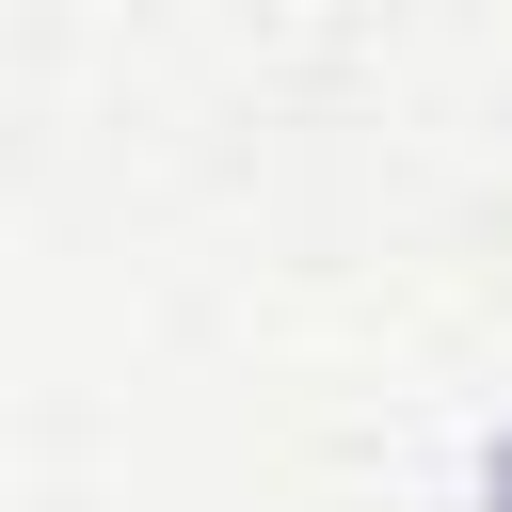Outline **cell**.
<instances>
[{
	"label": "cell",
	"mask_w": 512,
	"mask_h": 512,
	"mask_svg": "<svg viewBox=\"0 0 512 512\" xmlns=\"http://www.w3.org/2000/svg\"><path fill=\"white\" fill-rule=\"evenodd\" d=\"M464 496H480V512H512V416L480 432V480H464Z\"/></svg>",
	"instance_id": "obj_1"
}]
</instances>
